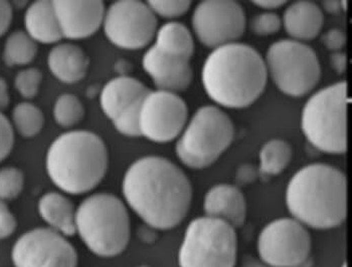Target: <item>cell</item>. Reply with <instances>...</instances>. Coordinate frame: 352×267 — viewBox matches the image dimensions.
<instances>
[{
	"mask_svg": "<svg viewBox=\"0 0 352 267\" xmlns=\"http://www.w3.org/2000/svg\"><path fill=\"white\" fill-rule=\"evenodd\" d=\"M124 198L154 229L170 230L184 221L192 201V186L171 161L146 156L132 163L124 175Z\"/></svg>",
	"mask_w": 352,
	"mask_h": 267,
	"instance_id": "obj_1",
	"label": "cell"
},
{
	"mask_svg": "<svg viewBox=\"0 0 352 267\" xmlns=\"http://www.w3.org/2000/svg\"><path fill=\"white\" fill-rule=\"evenodd\" d=\"M266 64L257 49L234 43L214 49L204 62L201 82L217 105L244 108L261 97L266 88Z\"/></svg>",
	"mask_w": 352,
	"mask_h": 267,
	"instance_id": "obj_2",
	"label": "cell"
},
{
	"mask_svg": "<svg viewBox=\"0 0 352 267\" xmlns=\"http://www.w3.org/2000/svg\"><path fill=\"white\" fill-rule=\"evenodd\" d=\"M286 205L304 227L328 230L347 216V179L336 167L315 163L294 174L286 189Z\"/></svg>",
	"mask_w": 352,
	"mask_h": 267,
	"instance_id": "obj_3",
	"label": "cell"
},
{
	"mask_svg": "<svg viewBox=\"0 0 352 267\" xmlns=\"http://www.w3.org/2000/svg\"><path fill=\"white\" fill-rule=\"evenodd\" d=\"M109 153L101 137L78 130L60 135L52 143L45 168L52 182L63 192L82 195L97 187L107 173Z\"/></svg>",
	"mask_w": 352,
	"mask_h": 267,
	"instance_id": "obj_4",
	"label": "cell"
},
{
	"mask_svg": "<svg viewBox=\"0 0 352 267\" xmlns=\"http://www.w3.org/2000/svg\"><path fill=\"white\" fill-rule=\"evenodd\" d=\"M76 233L91 253L112 258L127 248L131 223L122 200L109 193L87 197L76 211Z\"/></svg>",
	"mask_w": 352,
	"mask_h": 267,
	"instance_id": "obj_5",
	"label": "cell"
},
{
	"mask_svg": "<svg viewBox=\"0 0 352 267\" xmlns=\"http://www.w3.org/2000/svg\"><path fill=\"white\" fill-rule=\"evenodd\" d=\"M347 84L339 82L318 91L302 110L301 129L308 142L323 153L347 151Z\"/></svg>",
	"mask_w": 352,
	"mask_h": 267,
	"instance_id": "obj_6",
	"label": "cell"
},
{
	"mask_svg": "<svg viewBox=\"0 0 352 267\" xmlns=\"http://www.w3.org/2000/svg\"><path fill=\"white\" fill-rule=\"evenodd\" d=\"M234 137V124L230 117L214 106H204L180 134L176 155L188 168L203 170L229 149Z\"/></svg>",
	"mask_w": 352,
	"mask_h": 267,
	"instance_id": "obj_7",
	"label": "cell"
},
{
	"mask_svg": "<svg viewBox=\"0 0 352 267\" xmlns=\"http://www.w3.org/2000/svg\"><path fill=\"white\" fill-rule=\"evenodd\" d=\"M236 229L225 221L204 216L191 221L178 251L179 267H234Z\"/></svg>",
	"mask_w": 352,
	"mask_h": 267,
	"instance_id": "obj_8",
	"label": "cell"
},
{
	"mask_svg": "<svg viewBox=\"0 0 352 267\" xmlns=\"http://www.w3.org/2000/svg\"><path fill=\"white\" fill-rule=\"evenodd\" d=\"M265 64L274 84L289 97H304L320 82L318 56L312 47L300 41H276L267 51Z\"/></svg>",
	"mask_w": 352,
	"mask_h": 267,
	"instance_id": "obj_9",
	"label": "cell"
},
{
	"mask_svg": "<svg viewBox=\"0 0 352 267\" xmlns=\"http://www.w3.org/2000/svg\"><path fill=\"white\" fill-rule=\"evenodd\" d=\"M257 247L260 259L272 267H305L310 262L312 240L306 227L284 217L263 228Z\"/></svg>",
	"mask_w": 352,
	"mask_h": 267,
	"instance_id": "obj_10",
	"label": "cell"
},
{
	"mask_svg": "<svg viewBox=\"0 0 352 267\" xmlns=\"http://www.w3.org/2000/svg\"><path fill=\"white\" fill-rule=\"evenodd\" d=\"M157 17L145 2L119 0L109 6L104 16L106 38L127 51L144 49L155 38Z\"/></svg>",
	"mask_w": 352,
	"mask_h": 267,
	"instance_id": "obj_11",
	"label": "cell"
},
{
	"mask_svg": "<svg viewBox=\"0 0 352 267\" xmlns=\"http://www.w3.org/2000/svg\"><path fill=\"white\" fill-rule=\"evenodd\" d=\"M192 27L199 40L214 49L240 40L247 27V17L239 2L204 0L193 12Z\"/></svg>",
	"mask_w": 352,
	"mask_h": 267,
	"instance_id": "obj_12",
	"label": "cell"
},
{
	"mask_svg": "<svg viewBox=\"0 0 352 267\" xmlns=\"http://www.w3.org/2000/svg\"><path fill=\"white\" fill-rule=\"evenodd\" d=\"M12 259L15 267H78L79 256L66 236L51 228H36L16 240Z\"/></svg>",
	"mask_w": 352,
	"mask_h": 267,
	"instance_id": "obj_13",
	"label": "cell"
},
{
	"mask_svg": "<svg viewBox=\"0 0 352 267\" xmlns=\"http://www.w3.org/2000/svg\"><path fill=\"white\" fill-rule=\"evenodd\" d=\"M188 108L175 93L150 91L141 104L139 128L141 137L154 143L175 140L188 124Z\"/></svg>",
	"mask_w": 352,
	"mask_h": 267,
	"instance_id": "obj_14",
	"label": "cell"
},
{
	"mask_svg": "<svg viewBox=\"0 0 352 267\" xmlns=\"http://www.w3.org/2000/svg\"><path fill=\"white\" fill-rule=\"evenodd\" d=\"M53 4L63 38L67 40L90 38L103 25L106 12L103 1L54 0Z\"/></svg>",
	"mask_w": 352,
	"mask_h": 267,
	"instance_id": "obj_15",
	"label": "cell"
},
{
	"mask_svg": "<svg viewBox=\"0 0 352 267\" xmlns=\"http://www.w3.org/2000/svg\"><path fill=\"white\" fill-rule=\"evenodd\" d=\"M142 67L158 91L177 94L188 90L192 82L190 60L163 54L153 45L143 56Z\"/></svg>",
	"mask_w": 352,
	"mask_h": 267,
	"instance_id": "obj_16",
	"label": "cell"
},
{
	"mask_svg": "<svg viewBox=\"0 0 352 267\" xmlns=\"http://www.w3.org/2000/svg\"><path fill=\"white\" fill-rule=\"evenodd\" d=\"M204 211L206 216L225 221L236 229L244 225L247 218V201L236 186L217 184L206 192Z\"/></svg>",
	"mask_w": 352,
	"mask_h": 267,
	"instance_id": "obj_17",
	"label": "cell"
},
{
	"mask_svg": "<svg viewBox=\"0 0 352 267\" xmlns=\"http://www.w3.org/2000/svg\"><path fill=\"white\" fill-rule=\"evenodd\" d=\"M150 91L139 80L129 76H119L109 80L102 89L100 95L101 110L108 119L113 121L124 110L142 100Z\"/></svg>",
	"mask_w": 352,
	"mask_h": 267,
	"instance_id": "obj_18",
	"label": "cell"
},
{
	"mask_svg": "<svg viewBox=\"0 0 352 267\" xmlns=\"http://www.w3.org/2000/svg\"><path fill=\"white\" fill-rule=\"evenodd\" d=\"M287 34L293 40L307 41L319 36L324 23L322 10L311 1L294 2L285 10L283 21Z\"/></svg>",
	"mask_w": 352,
	"mask_h": 267,
	"instance_id": "obj_19",
	"label": "cell"
},
{
	"mask_svg": "<svg viewBox=\"0 0 352 267\" xmlns=\"http://www.w3.org/2000/svg\"><path fill=\"white\" fill-rule=\"evenodd\" d=\"M88 56L81 47L73 43H60L50 51L47 66L56 79L64 84H73L86 77Z\"/></svg>",
	"mask_w": 352,
	"mask_h": 267,
	"instance_id": "obj_20",
	"label": "cell"
},
{
	"mask_svg": "<svg viewBox=\"0 0 352 267\" xmlns=\"http://www.w3.org/2000/svg\"><path fill=\"white\" fill-rule=\"evenodd\" d=\"M25 27L28 36L36 43L53 45L64 38L53 1L49 0H38L28 6L25 14Z\"/></svg>",
	"mask_w": 352,
	"mask_h": 267,
	"instance_id": "obj_21",
	"label": "cell"
},
{
	"mask_svg": "<svg viewBox=\"0 0 352 267\" xmlns=\"http://www.w3.org/2000/svg\"><path fill=\"white\" fill-rule=\"evenodd\" d=\"M38 213L51 229L64 236L76 234V211L73 202L58 192H49L41 197Z\"/></svg>",
	"mask_w": 352,
	"mask_h": 267,
	"instance_id": "obj_22",
	"label": "cell"
},
{
	"mask_svg": "<svg viewBox=\"0 0 352 267\" xmlns=\"http://www.w3.org/2000/svg\"><path fill=\"white\" fill-rule=\"evenodd\" d=\"M153 47L168 56L190 60L195 54L192 34L184 23L170 21L156 32Z\"/></svg>",
	"mask_w": 352,
	"mask_h": 267,
	"instance_id": "obj_23",
	"label": "cell"
},
{
	"mask_svg": "<svg viewBox=\"0 0 352 267\" xmlns=\"http://www.w3.org/2000/svg\"><path fill=\"white\" fill-rule=\"evenodd\" d=\"M292 160V148L281 139H272L260 151L258 174L263 177L277 176L283 172Z\"/></svg>",
	"mask_w": 352,
	"mask_h": 267,
	"instance_id": "obj_24",
	"label": "cell"
},
{
	"mask_svg": "<svg viewBox=\"0 0 352 267\" xmlns=\"http://www.w3.org/2000/svg\"><path fill=\"white\" fill-rule=\"evenodd\" d=\"M38 45L27 32L17 30L6 41L3 60L6 66H27L34 62L38 54Z\"/></svg>",
	"mask_w": 352,
	"mask_h": 267,
	"instance_id": "obj_25",
	"label": "cell"
},
{
	"mask_svg": "<svg viewBox=\"0 0 352 267\" xmlns=\"http://www.w3.org/2000/svg\"><path fill=\"white\" fill-rule=\"evenodd\" d=\"M12 123L23 138L38 136L45 126V116L40 108L28 102L17 104L12 111Z\"/></svg>",
	"mask_w": 352,
	"mask_h": 267,
	"instance_id": "obj_26",
	"label": "cell"
},
{
	"mask_svg": "<svg viewBox=\"0 0 352 267\" xmlns=\"http://www.w3.org/2000/svg\"><path fill=\"white\" fill-rule=\"evenodd\" d=\"M53 116L60 127L71 128L82 120L85 108L75 95H60L54 103Z\"/></svg>",
	"mask_w": 352,
	"mask_h": 267,
	"instance_id": "obj_27",
	"label": "cell"
},
{
	"mask_svg": "<svg viewBox=\"0 0 352 267\" xmlns=\"http://www.w3.org/2000/svg\"><path fill=\"white\" fill-rule=\"evenodd\" d=\"M25 186L23 171L14 167L0 169V201L14 200Z\"/></svg>",
	"mask_w": 352,
	"mask_h": 267,
	"instance_id": "obj_28",
	"label": "cell"
},
{
	"mask_svg": "<svg viewBox=\"0 0 352 267\" xmlns=\"http://www.w3.org/2000/svg\"><path fill=\"white\" fill-rule=\"evenodd\" d=\"M143 99L124 110L118 117L112 121L113 125L118 133L123 136L130 137V138L141 137L140 128H139V114H140Z\"/></svg>",
	"mask_w": 352,
	"mask_h": 267,
	"instance_id": "obj_29",
	"label": "cell"
},
{
	"mask_svg": "<svg viewBox=\"0 0 352 267\" xmlns=\"http://www.w3.org/2000/svg\"><path fill=\"white\" fill-rule=\"evenodd\" d=\"M43 82V73L40 69L30 67L17 73L14 86L17 92L25 99H34L38 94Z\"/></svg>",
	"mask_w": 352,
	"mask_h": 267,
	"instance_id": "obj_30",
	"label": "cell"
},
{
	"mask_svg": "<svg viewBox=\"0 0 352 267\" xmlns=\"http://www.w3.org/2000/svg\"><path fill=\"white\" fill-rule=\"evenodd\" d=\"M150 10L153 14L162 16L163 19H173L182 16L190 10L191 1L182 0V1H156L151 0L147 1Z\"/></svg>",
	"mask_w": 352,
	"mask_h": 267,
	"instance_id": "obj_31",
	"label": "cell"
},
{
	"mask_svg": "<svg viewBox=\"0 0 352 267\" xmlns=\"http://www.w3.org/2000/svg\"><path fill=\"white\" fill-rule=\"evenodd\" d=\"M281 27V17L272 12L256 15L251 23L252 32L258 36H269L277 34Z\"/></svg>",
	"mask_w": 352,
	"mask_h": 267,
	"instance_id": "obj_32",
	"label": "cell"
},
{
	"mask_svg": "<svg viewBox=\"0 0 352 267\" xmlns=\"http://www.w3.org/2000/svg\"><path fill=\"white\" fill-rule=\"evenodd\" d=\"M14 145V127L0 112V163L8 157Z\"/></svg>",
	"mask_w": 352,
	"mask_h": 267,
	"instance_id": "obj_33",
	"label": "cell"
},
{
	"mask_svg": "<svg viewBox=\"0 0 352 267\" xmlns=\"http://www.w3.org/2000/svg\"><path fill=\"white\" fill-rule=\"evenodd\" d=\"M17 222L6 202L0 201V240H6L14 233Z\"/></svg>",
	"mask_w": 352,
	"mask_h": 267,
	"instance_id": "obj_34",
	"label": "cell"
},
{
	"mask_svg": "<svg viewBox=\"0 0 352 267\" xmlns=\"http://www.w3.org/2000/svg\"><path fill=\"white\" fill-rule=\"evenodd\" d=\"M321 41H322L328 51H332V53H338L346 45V36L342 30L332 28V30H328L323 34Z\"/></svg>",
	"mask_w": 352,
	"mask_h": 267,
	"instance_id": "obj_35",
	"label": "cell"
},
{
	"mask_svg": "<svg viewBox=\"0 0 352 267\" xmlns=\"http://www.w3.org/2000/svg\"><path fill=\"white\" fill-rule=\"evenodd\" d=\"M258 172L255 167L252 165L244 164L238 169L236 175V182L238 184L236 187H242V186L248 185V184L253 183L257 179Z\"/></svg>",
	"mask_w": 352,
	"mask_h": 267,
	"instance_id": "obj_36",
	"label": "cell"
},
{
	"mask_svg": "<svg viewBox=\"0 0 352 267\" xmlns=\"http://www.w3.org/2000/svg\"><path fill=\"white\" fill-rule=\"evenodd\" d=\"M14 10L8 1L0 0V38L8 32L12 23Z\"/></svg>",
	"mask_w": 352,
	"mask_h": 267,
	"instance_id": "obj_37",
	"label": "cell"
},
{
	"mask_svg": "<svg viewBox=\"0 0 352 267\" xmlns=\"http://www.w3.org/2000/svg\"><path fill=\"white\" fill-rule=\"evenodd\" d=\"M330 66L338 75H342L347 69V56L345 54L338 51L332 53L329 58Z\"/></svg>",
	"mask_w": 352,
	"mask_h": 267,
	"instance_id": "obj_38",
	"label": "cell"
},
{
	"mask_svg": "<svg viewBox=\"0 0 352 267\" xmlns=\"http://www.w3.org/2000/svg\"><path fill=\"white\" fill-rule=\"evenodd\" d=\"M287 2L288 1H285V0H265V1L258 0V1H252V3L254 5L258 6V8H262V10L272 12V10L282 8Z\"/></svg>",
	"mask_w": 352,
	"mask_h": 267,
	"instance_id": "obj_39",
	"label": "cell"
},
{
	"mask_svg": "<svg viewBox=\"0 0 352 267\" xmlns=\"http://www.w3.org/2000/svg\"><path fill=\"white\" fill-rule=\"evenodd\" d=\"M10 93H8V82L0 78V112L6 110L10 105Z\"/></svg>",
	"mask_w": 352,
	"mask_h": 267,
	"instance_id": "obj_40",
	"label": "cell"
},
{
	"mask_svg": "<svg viewBox=\"0 0 352 267\" xmlns=\"http://www.w3.org/2000/svg\"><path fill=\"white\" fill-rule=\"evenodd\" d=\"M322 8L327 14H338L342 12L341 10L340 1H322Z\"/></svg>",
	"mask_w": 352,
	"mask_h": 267,
	"instance_id": "obj_41",
	"label": "cell"
},
{
	"mask_svg": "<svg viewBox=\"0 0 352 267\" xmlns=\"http://www.w3.org/2000/svg\"><path fill=\"white\" fill-rule=\"evenodd\" d=\"M242 267H272L269 264H265L260 258H255L253 256H245L243 260Z\"/></svg>",
	"mask_w": 352,
	"mask_h": 267,
	"instance_id": "obj_42",
	"label": "cell"
},
{
	"mask_svg": "<svg viewBox=\"0 0 352 267\" xmlns=\"http://www.w3.org/2000/svg\"><path fill=\"white\" fill-rule=\"evenodd\" d=\"M130 69H131V66H130V64H128L127 62H125V60H120V62H117L116 71H118L122 77L128 76V73H130Z\"/></svg>",
	"mask_w": 352,
	"mask_h": 267,
	"instance_id": "obj_43",
	"label": "cell"
},
{
	"mask_svg": "<svg viewBox=\"0 0 352 267\" xmlns=\"http://www.w3.org/2000/svg\"><path fill=\"white\" fill-rule=\"evenodd\" d=\"M341 267H347L346 262H345V264H343V266H341Z\"/></svg>",
	"mask_w": 352,
	"mask_h": 267,
	"instance_id": "obj_44",
	"label": "cell"
},
{
	"mask_svg": "<svg viewBox=\"0 0 352 267\" xmlns=\"http://www.w3.org/2000/svg\"><path fill=\"white\" fill-rule=\"evenodd\" d=\"M137 267H150V266H137Z\"/></svg>",
	"mask_w": 352,
	"mask_h": 267,
	"instance_id": "obj_45",
	"label": "cell"
}]
</instances>
